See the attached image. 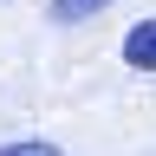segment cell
Masks as SVG:
<instances>
[{
  "instance_id": "cell-1",
  "label": "cell",
  "mask_w": 156,
  "mask_h": 156,
  "mask_svg": "<svg viewBox=\"0 0 156 156\" xmlns=\"http://www.w3.org/2000/svg\"><path fill=\"white\" fill-rule=\"evenodd\" d=\"M124 65L130 72H156V20H136L124 33Z\"/></svg>"
},
{
  "instance_id": "cell-2",
  "label": "cell",
  "mask_w": 156,
  "mask_h": 156,
  "mask_svg": "<svg viewBox=\"0 0 156 156\" xmlns=\"http://www.w3.org/2000/svg\"><path fill=\"white\" fill-rule=\"evenodd\" d=\"M104 7H117V0H52V20H58V26H78V20H91Z\"/></svg>"
},
{
  "instance_id": "cell-3",
  "label": "cell",
  "mask_w": 156,
  "mask_h": 156,
  "mask_svg": "<svg viewBox=\"0 0 156 156\" xmlns=\"http://www.w3.org/2000/svg\"><path fill=\"white\" fill-rule=\"evenodd\" d=\"M0 156H65V150L46 143V136H33V143H0Z\"/></svg>"
}]
</instances>
